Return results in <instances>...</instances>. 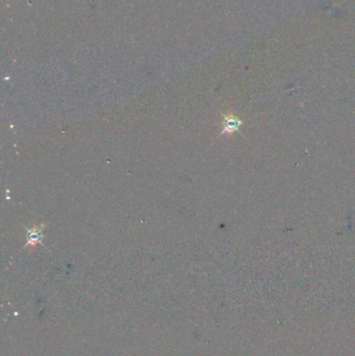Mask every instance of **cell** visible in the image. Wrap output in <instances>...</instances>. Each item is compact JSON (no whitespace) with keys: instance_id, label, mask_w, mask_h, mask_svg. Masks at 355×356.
<instances>
[{"instance_id":"cell-1","label":"cell","mask_w":355,"mask_h":356,"mask_svg":"<svg viewBox=\"0 0 355 356\" xmlns=\"http://www.w3.org/2000/svg\"><path fill=\"white\" fill-rule=\"evenodd\" d=\"M45 228V224H40L34 226L32 228H27V242L25 247L26 248H35L37 245L41 244L43 237V230Z\"/></svg>"},{"instance_id":"cell-2","label":"cell","mask_w":355,"mask_h":356,"mask_svg":"<svg viewBox=\"0 0 355 356\" xmlns=\"http://www.w3.org/2000/svg\"><path fill=\"white\" fill-rule=\"evenodd\" d=\"M242 125V121L237 118L234 115H224V120H223V129L221 135H229L237 131Z\"/></svg>"}]
</instances>
